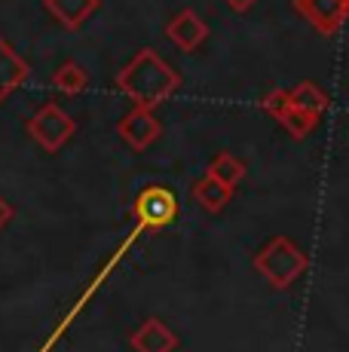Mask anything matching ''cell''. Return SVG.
<instances>
[{
	"label": "cell",
	"instance_id": "1",
	"mask_svg": "<svg viewBox=\"0 0 349 352\" xmlns=\"http://www.w3.org/2000/svg\"><path fill=\"white\" fill-rule=\"evenodd\" d=\"M174 83H178V77H174L169 71V65H163L153 52H141L135 62L123 71V77H120V86H123L132 98L144 101V104L159 101Z\"/></svg>",
	"mask_w": 349,
	"mask_h": 352
},
{
	"label": "cell",
	"instance_id": "2",
	"mask_svg": "<svg viewBox=\"0 0 349 352\" xmlns=\"http://www.w3.org/2000/svg\"><path fill=\"white\" fill-rule=\"evenodd\" d=\"M28 129H31V135H34L40 144L46 147V151H58V147L71 138L74 123H71L68 113H62V107L46 104V107H40V111L34 113V120H31Z\"/></svg>",
	"mask_w": 349,
	"mask_h": 352
},
{
	"label": "cell",
	"instance_id": "3",
	"mask_svg": "<svg viewBox=\"0 0 349 352\" xmlns=\"http://www.w3.org/2000/svg\"><path fill=\"white\" fill-rule=\"evenodd\" d=\"M294 10L319 31H334L349 16V0H294Z\"/></svg>",
	"mask_w": 349,
	"mask_h": 352
},
{
	"label": "cell",
	"instance_id": "4",
	"mask_svg": "<svg viewBox=\"0 0 349 352\" xmlns=\"http://www.w3.org/2000/svg\"><path fill=\"white\" fill-rule=\"evenodd\" d=\"M169 37L181 46V50H193V46H196L199 40L205 37V25L196 19V12L184 10V12H181V16L169 25Z\"/></svg>",
	"mask_w": 349,
	"mask_h": 352
},
{
	"label": "cell",
	"instance_id": "5",
	"mask_svg": "<svg viewBox=\"0 0 349 352\" xmlns=\"http://www.w3.org/2000/svg\"><path fill=\"white\" fill-rule=\"evenodd\" d=\"M28 74V65L0 40V98H6V92H12Z\"/></svg>",
	"mask_w": 349,
	"mask_h": 352
},
{
	"label": "cell",
	"instance_id": "6",
	"mask_svg": "<svg viewBox=\"0 0 349 352\" xmlns=\"http://www.w3.org/2000/svg\"><path fill=\"white\" fill-rule=\"evenodd\" d=\"M95 6H98V0H46V10H49L65 28H77Z\"/></svg>",
	"mask_w": 349,
	"mask_h": 352
},
{
	"label": "cell",
	"instance_id": "7",
	"mask_svg": "<svg viewBox=\"0 0 349 352\" xmlns=\"http://www.w3.org/2000/svg\"><path fill=\"white\" fill-rule=\"evenodd\" d=\"M123 135L132 141L135 147H144L147 141L157 135V123L150 120V113H144V111H135L129 120L123 123Z\"/></svg>",
	"mask_w": 349,
	"mask_h": 352
},
{
	"label": "cell",
	"instance_id": "8",
	"mask_svg": "<svg viewBox=\"0 0 349 352\" xmlns=\"http://www.w3.org/2000/svg\"><path fill=\"white\" fill-rule=\"evenodd\" d=\"M56 86L65 92H80L86 86V74L80 71L77 65H65V67H58V74H56Z\"/></svg>",
	"mask_w": 349,
	"mask_h": 352
},
{
	"label": "cell",
	"instance_id": "9",
	"mask_svg": "<svg viewBox=\"0 0 349 352\" xmlns=\"http://www.w3.org/2000/svg\"><path fill=\"white\" fill-rule=\"evenodd\" d=\"M144 212L150 214V218L163 221V214H169V212H172V199H169V193H166V190H150V193H147V199H144Z\"/></svg>",
	"mask_w": 349,
	"mask_h": 352
},
{
	"label": "cell",
	"instance_id": "10",
	"mask_svg": "<svg viewBox=\"0 0 349 352\" xmlns=\"http://www.w3.org/2000/svg\"><path fill=\"white\" fill-rule=\"evenodd\" d=\"M227 3H230L233 10H239V12H243V10H248V6L254 3V0H227Z\"/></svg>",
	"mask_w": 349,
	"mask_h": 352
},
{
	"label": "cell",
	"instance_id": "11",
	"mask_svg": "<svg viewBox=\"0 0 349 352\" xmlns=\"http://www.w3.org/2000/svg\"><path fill=\"white\" fill-rule=\"evenodd\" d=\"M10 214H12V212H10V206H6V202L0 199V227H3L6 221H10Z\"/></svg>",
	"mask_w": 349,
	"mask_h": 352
}]
</instances>
